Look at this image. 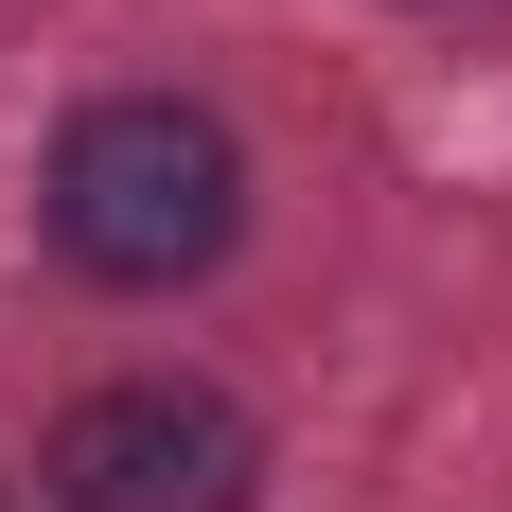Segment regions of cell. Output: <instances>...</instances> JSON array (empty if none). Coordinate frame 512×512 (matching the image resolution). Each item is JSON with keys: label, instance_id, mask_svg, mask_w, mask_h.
I'll use <instances>...</instances> for the list:
<instances>
[{"label": "cell", "instance_id": "6da1fadb", "mask_svg": "<svg viewBox=\"0 0 512 512\" xmlns=\"http://www.w3.org/2000/svg\"><path fill=\"white\" fill-rule=\"evenodd\" d=\"M36 230L106 301H177V283H212L248 248V142L195 89H89L36 159Z\"/></svg>", "mask_w": 512, "mask_h": 512}, {"label": "cell", "instance_id": "7a4b0ae2", "mask_svg": "<svg viewBox=\"0 0 512 512\" xmlns=\"http://www.w3.org/2000/svg\"><path fill=\"white\" fill-rule=\"evenodd\" d=\"M53 512H265V424L195 371H124L53 424Z\"/></svg>", "mask_w": 512, "mask_h": 512}]
</instances>
